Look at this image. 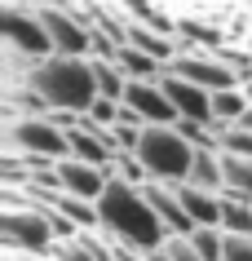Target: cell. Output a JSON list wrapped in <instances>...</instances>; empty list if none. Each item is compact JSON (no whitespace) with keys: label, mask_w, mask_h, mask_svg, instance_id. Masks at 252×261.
Instances as JSON below:
<instances>
[{"label":"cell","mask_w":252,"mask_h":261,"mask_svg":"<svg viewBox=\"0 0 252 261\" xmlns=\"http://www.w3.org/2000/svg\"><path fill=\"white\" fill-rule=\"evenodd\" d=\"M98 213H102V230L133 244L137 252H155V248L168 244V226L159 221V213L146 204V195L137 186H128L120 177H111L106 195L98 199Z\"/></svg>","instance_id":"1"},{"label":"cell","mask_w":252,"mask_h":261,"mask_svg":"<svg viewBox=\"0 0 252 261\" xmlns=\"http://www.w3.org/2000/svg\"><path fill=\"white\" fill-rule=\"evenodd\" d=\"M31 89H40L49 97V107L58 111H89L98 102V80H93V58H44L27 75Z\"/></svg>","instance_id":"2"},{"label":"cell","mask_w":252,"mask_h":261,"mask_svg":"<svg viewBox=\"0 0 252 261\" xmlns=\"http://www.w3.org/2000/svg\"><path fill=\"white\" fill-rule=\"evenodd\" d=\"M137 160L146 164L155 181H186L190 177V160H195V146L173 128V124H151L146 133H142V146H137Z\"/></svg>","instance_id":"3"},{"label":"cell","mask_w":252,"mask_h":261,"mask_svg":"<svg viewBox=\"0 0 252 261\" xmlns=\"http://www.w3.org/2000/svg\"><path fill=\"white\" fill-rule=\"evenodd\" d=\"M0 142H5V155H44V160H67V133L49 124L44 115H22V120H5L0 128Z\"/></svg>","instance_id":"4"},{"label":"cell","mask_w":252,"mask_h":261,"mask_svg":"<svg viewBox=\"0 0 252 261\" xmlns=\"http://www.w3.org/2000/svg\"><path fill=\"white\" fill-rule=\"evenodd\" d=\"M0 44H9V49L36 58V62L53 58V40H49V31H44L40 9H18L14 0L5 5V40Z\"/></svg>","instance_id":"5"},{"label":"cell","mask_w":252,"mask_h":261,"mask_svg":"<svg viewBox=\"0 0 252 261\" xmlns=\"http://www.w3.org/2000/svg\"><path fill=\"white\" fill-rule=\"evenodd\" d=\"M40 18H44L49 40H53V54H62V58H93V22H89L84 14L40 5Z\"/></svg>","instance_id":"6"},{"label":"cell","mask_w":252,"mask_h":261,"mask_svg":"<svg viewBox=\"0 0 252 261\" xmlns=\"http://www.w3.org/2000/svg\"><path fill=\"white\" fill-rule=\"evenodd\" d=\"M168 71L173 75H182V80L199 84V89H208V93H221V89H243V80L235 75V67L230 62H221V58L212 54H177L173 62H168Z\"/></svg>","instance_id":"7"},{"label":"cell","mask_w":252,"mask_h":261,"mask_svg":"<svg viewBox=\"0 0 252 261\" xmlns=\"http://www.w3.org/2000/svg\"><path fill=\"white\" fill-rule=\"evenodd\" d=\"M142 195H146V204L159 213V221L168 226V239H173V234L190 239V234L199 230L195 217L182 208V199H177V186H173V181H146V186H142Z\"/></svg>","instance_id":"8"},{"label":"cell","mask_w":252,"mask_h":261,"mask_svg":"<svg viewBox=\"0 0 252 261\" xmlns=\"http://www.w3.org/2000/svg\"><path fill=\"white\" fill-rule=\"evenodd\" d=\"M58 177H62V191L75 195V199H93L98 204L102 195H106V186H111V173L98 164H84V160H58Z\"/></svg>","instance_id":"9"},{"label":"cell","mask_w":252,"mask_h":261,"mask_svg":"<svg viewBox=\"0 0 252 261\" xmlns=\"http://www.w3.org/2000/svg\"><path fill=\"white\" fill-rule=\"evenodd\" d=\"M124 107H133L146 120V128L151 124H177V107L168 102L164 84H146V80H128V93H124Z\"/></svg>","instance_id":"10"},{"label":"cell","mask_w":252,"mask_h":261,"mask_svg":"<svg viewBox=\"0 0 252 261\" xmlns=\"http://www.w3.org/2000/svg\"><path fill=\"white\" fill-rule=\"evenodd\" d=\"M159 84H164L168 102L177 107V115H186V120H204V124H212V93H208V89H199V84L182 80V75H173V71H168V75H164Z\"/></svg>","instance_id":"11"},{"label":"cell","mask_w":252,"mask_h":261,"mask_svg":"<svg viewBox=\"0 0 252 261\" xmlns=\"http://www.w3.org/2000/svg\"><path fill=\"white\" fill-rule=\"evenodd\" d=\"M177 199H182V208L195 217V226H221L226 199L217 191H199V186H190V181H177Z\"/></svg>","instance_id":"12"},{"label":"cell","mask_w":252,"mask_h":261,"mask_svg":"<svg viewBox=\"0 0 252 261\" xmlns=\"http://www.w3.org/2000/svg\"><path fill=\"white\" fill-rule=\"evenodd\" d=\"M190 186H199V191H226V168H221V151H195V160H190Z\"/></svg>","instance_id":"13"},{"label":"cell","mask_w":252,"mask_h":261,"mask_svg":"<svg viewBox=\"0 0 252 261\" xmlns=\"http://www.w3.org/2000/svg\"><path fill=\"white\" fill-rule=\"evenodd\" d=\"M120 67H124L128 80H146V84H159L168 75V62H159V58L142 54V49H133V44H124L120 49Z\"/></svg>","instance_id":"14"},{"label":"cell","mask_w":252,"mask_h":261,"mask_svg":"<svg viewBox=\"0 0 252 261\" xmlns=\"http://www.w3.org/2000/svg\"><path fill=\"white\" fill-rule=\"evenodd\" d=\"M93 80H98V97H111V102H124L128 93V75L120 62H102L93 58Z\"/></svg>","instance_id":"15"},{"label":"cell","mask_w":252,"mask_h":261,"mask_svg":"<svg viewBox=\"0 0 252 261\" xmlns=\"http://www.w3.org/2000/svg\"><path fill=\"white\" fill-rule=\"evenodd\" d=\"M243 111H248V97H243V89H221V93H212V120L239 124V120H243Z\"/></svg>","instance_id":"16"},{"label":"cell","mask_w":252,"mask_h":261,"mask_svg":"<svg viewBox=\"0 0 252 261\" xmlns=\"http://www.w3.org/2000/svg\"><path fill=\"white\" fill-rule=\"evenodd\" d=\"M190 248H195L204 261H221L226 257V230L221 226H199V230L190 234Z\"/></svg>","instance_id":"17"},{"label":"cell","mask_w":252,"mask_h":261,"mask_svg":"<svg viewBox=\"0 0 252 261\" xmlns=\"http://www.w3.org/2000/svg\"><path fill=\"white\" fill-rule=\"evenodd\" d=\"M177 36H186V44H208V49L226 44V36H221L217 27H204V22H190V18H182V22H177Z\"/></svg>","instance_id":"18"},{"label":"cell","mask_w":252,"mask_h":261,"mask_svg":"<svg viewBox=\"0 0 252 261\" xmlns=\"http://www.w3.org/2000/svg\"><path fill=\"white\" fill-rule=\"evenodd\" d=\"M221 261H252V234H226V257Z\"/></svg>","instance_id":"19"},{"label":"cell","mask_w":252,"mask_h":261,"mask_svg":"<svg viewBox=\"0 0 252 261\" xmlns=\"http://www.w3.org/2000/svg\"><path fill=\"white\" fill-rule=\"evenodd\" d=\"M0 261H53V257H44V252H5Z\"/></svg>","instance_id":"20"},{"label":"cell","mask_w":252,"mask_h":261,"mask_svg":"<svg viewBox=\"0 0 252 261\" xmlns=\"http://www.w3.org/2000/svg\"><path fill=\"white\" fill-rule=\"evenodd\" d=\"M146 261H177V257H173L168 248H155V252H146Z\"/></svg>","instance_id":"21"},{"label":"cell","mask_w":252,"mask_h":261,"mask_svg":"<svg viewBox=\"0 0 252 261\" xmlns=\"http://www.w3.org/2000/svg\"><path fill=\"white\" fill-rule=\"evenodd\" d=\"M239 124H243V128H248V133H252V107L243 111V120H239Z\"/></svg>","instance_id":"22"},{"label":"cell","mask_w":252,"mask_h":261,"mask_svg":"<svg viewBox=\"0 0 252 261\" xmlns=\"http://www.w3.org/2000/svg\"><path fill=\"white\" fill-rule=\"evenodd\" d=\"M243 97H248V107H252V80H243Z\"/></svg>","instance_id":"23"}]
</instances>
